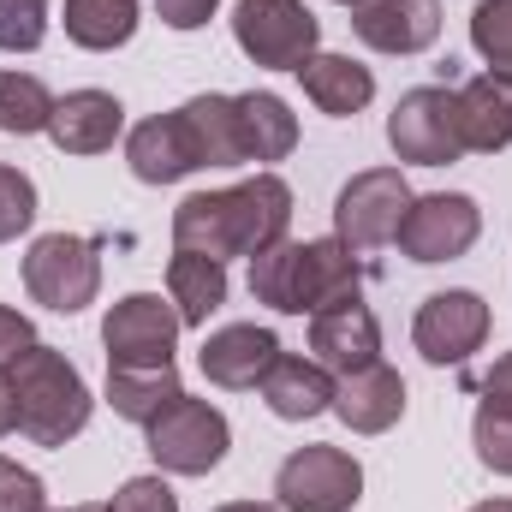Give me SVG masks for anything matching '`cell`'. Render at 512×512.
Returning <instances> with one entry per match:
<instances>
[{
  "mask_svg": "<svg viewBox=\"0 0 512 512\" xmlns=\"http://www.w3.org/2000/svg\"><path fill=\"white\" fill-rule=\"evenodd\" d=\"M30 221H36V185H30V173L0 167V245H12L18 233H30Z\"/></svg>",
  "mask_w": 512,
  "mask_h": 512,
  "instance_id": "cell-31",
  "label": "cell"
},
{
  "mask_svg": "<svg viewBox=\"0 0 512 512\" xmlns=\"http://www.w3.org/2000/svg\"><path fill=\"white\" fill-rule=\"evenodd\" d=\"M292 227V185L280 173H256L227 191H197L173 209V245L197 256H256Z\"/></svg>",
  "mask_w": 512,
  "mask_h": 512,
  "instance_id": "cell-1",
  "label": "cell"
},
{
  "mask_svg": "<svg viewBox=\"0 0 512 512\" xmlns=\"http://www.w3.org/2000/svg\"><path fill=\"white\" fill-rule=\"evenodd\" d=\"M239 102V137H245V161H286L298 149V114L274 96V90H245Z\"/></svg>",
  "mask_w": 512,
  "mask_h": 512,
  "instance_id": "cell-23",
  "label": "cell"
},
{
  "mask_svg": "<svg viewBox=\"0 0 512 512\" xmlns=\"http://www.w3.org/2000/svg\"><path fill=\"white\" fill-rule=\"evenodd\" d=\"M233 42L268 72H298L316 54L322 24H316V12L304 0H239Z\"/></svg>",
  "mask_w": 512,
  "mask_h": 512,
  "instance_id": "cell-8",
  "label": "cell"
},
{
  "mask_svg": "<svg viewBox=\"0 0 512 512\" xmlns=\"http://www.w3.org/2000/svg\"><path fill=\"white\" fill-rule=\"evenodd\" d=\"M364 286V268L340 239H274L251 256V298L280 316H316L334 304H352Z\"/></svg>",
  "mask_w": 512,
  "mask_h": 512,
  "instance_id": "cell-2",
  "label": "cell"
},
{
  "mask_svg": "<svg viewBox=\"0 0 512 512\" xmlns=\"http://www.w3.org/2000/svg\"><path fill=\"white\" fill-rule=\"evenodd\" d=\"M24 292L54 310V316H78L96 304L102 292V251L96 239H78V233H42L30 251H24Z\"/></svg>",
  "mask_w": 512,
  "mask_h": 512,
  "instance_id": "cell-4",
  "label": "cell"
},
{
  "mask_svg": "<svg viewBox=\"0 0 512 512\" xmlns=\"http://www.w3.org/2000/svg\"><path fill=\"white\" fill-rule=\"evenodd\" d=\"M471 48L489 60L495 78L512 84V0H477L471 6Z\"/></svg>",
  "mask_w": 512,
  "mask_h": 512,
  "instance_id": "cell-28",
  "label": "cell"
},
{
  "mask_svg": "<svg viewBox=\"0 0 512 512\" xmlns=\"http://www.w3.org/2000/svg\"><path fill=\"white\" fill-rule=\"evenodd\" d=\"M387 143L399 161L411 167H447L465 155L459 143V108H453V90L447 84H417L399 96V108L387 114Z\"/></svg>",
  "mask_w": 512,
  "mask_h": 512,
  "instance_id": "cell-10",
  "label": "cell"
},
{
  "mask_svg": "<svg viewBox=\"0 0 512 512\" xmlns=\"http://www.w3.org/2000/svg\"><path fill=\"white\" fill-rule=\"evenodd\" d=\"M66 512H108V507H66Z\"/></svg>",
  "mask_w": 512,
  "mask_h": 512,
  "instance_id": "cell-40",
  "label": "cell"
},
{
  "mask_svg": "<svg viewBox=\"0 0 512 512\" xmlns=\"http://www.w3.org/2000/svg\"><path fill=\"white\" fill-rule=\"evenodd\" d=\"M274 358H280V340H274L268 328H256V322H227V328H215V334L203 340L197 370L215 387H227V393H245V387H262V376L274 370Z\"/></svg>",
  "mask_w": 512,
  "mask_h": 512,
  "instance_id": "cell-14",
  "label": "cell"
},
{
  "mask_svg": "<svg viewBox=\"0 0 512 512\" xmlns=\"http://www.w3.org/2000/svg\"><path fill=\"white\" fill-rule=\"evenodd\" d=\"M126 161L143 185H173V179H185V173L203 167V161H197V143H191V126H185L179 108H173V114H155V120H143V126H131Z\"/></svg>",
  "mask_w": 512,
  "mask_h": 512,
  "instance_id": "cell-17",
  "label": "cell"
},
{
  "mask_svg": "<svg viewBox=\"0 0 512 512\" xmlns=\"http://www.w3.org/2000/svg\"><path fill=\"white\" fill-rule=\"evenodd\" d=\"M54 120V96L30 72H0V131L6 137H36Z\"/></svg>",
  "mask_w": 512,
  "mask_h": 512,
  "instance_id": "cell-27",
  "label": "cell"
},
{
  "mask_svg": "<svg viewBox=\"0 0 512 512\" xmlns=\"http://www.w3.org/2000/svg\"><path fill=\"white\" fill-rule=\"evenodd\" d=\"M120 131H126V108L108 90H72L54 102V120H48V137L60 155H102L114 149Z\"/></svg>",
  "mask_w": 512,
  "mask_h": 512,
  "instance_id": "cell-16",
  "label": "cell"
},
{
  "mask_svg": "<svg viewBox=\"0 0 512 512\" xmlns=\"http://www.w3.org/2000/svg\"><path fill=\"white\" fill-rule=\"evenodd\" d=\"M48 36V0H0V54H30Z\"/></svg>",
  "mask_w": 512,
  "mask_h": 512,
  "instance_id": "cell-30",
  "label": "cell"
},
{
  "mask_svg": "<svg viewBox=\"0 0 512 512\" xmlns=\"http://www.w3.org/2000/svg\"><path fill=\"white\" fill-rule=\"evenodd\" d=\"M179 310L161 292H131L108 310L102 322V346H108V370H167L173 364V340H179Z\"/></svg>",
  "mask_w": 512,
  "mask_h": 512,
  "instance_id": "cell-9",
  "label": "cell"
},
{
  "mask_svg": "<svg viewBox=\"0 0 512 512\" xmlns=\"http://www.w3.org/2000/svg\"><path fill=\"white\" fill-rule=\"evenodd\" d=\"M310 358L334 376H358L370 364H382V322L364 298L352 304H334V310H316L310 316Z\"/></svg>",
  "mask_w": 512,
  "mask_h": 512,
  "instance_id": "cell-13",
  "label": "cell"
},
{
  "mask_svg": "<svg viewBox=\"0 0 512 512\" xmlns=\"http://www.w3.org/2000/svg\"><path fill=\"white\" fill-rule=\"evenodd\" d=\"M262 399L280 423H304V417H322L334 411V370H322L316 358H292L280 352L274 370L262 376Z\"/></svg>",
  "mask_w": 512,
  "mask_h": 512,
  "instance_id": "cell-20",
  "label": "cell"
},
{
  "mask_svg": "<svg viewBox=\"0 0 512 512\" xmlns=\"http://www.w3.org/2000/svg\"><path fill=\"white\" fill-rule=\"evenodd\" d=\"M12 429H18V411H12V376L0 370V441H6Z\"/></svg>",
  "mask_w": 512,
  "mask_h": 512,
  "instance_id": "cell-37",
  "label": "cell"
},
{
  "mask_svg": "<svg viewBox=\"0 0 512 512\" xmlns=\"http://www.w3.org/2000/svg\"><path fill=\"white\" fill-rule=\"evenodd\" d=\"M334 417L352 429V435H387L399 417H405V382L399 370L370 364L358 376H340L334 382Z\"/></svg>",
  "mask_w": 512,
  "mask_h": 512,
  "instance_id": "cell-18",
  "label": "cell"
},
{
  "mask_svg": "<svg viewBox=\"0 0 512 512\" xmlns=\"http://www.w3.org/2000/svg\"><path fill=\"white\" fill-rule=\"evenodd\" d=\"M471 441H477V459L495 477H512V399H489L483 393L477 423H471Z\"/></svg>",
  "mask_w": 512,
  "mask_h": 512,
  "instance_id": "cell-29",
  "label": "cell"
},
{
  "mask_svg": "<svg viewBox=\"0 0 512 512\" xmlns=\"http://www.w3.org/2000/svg\"><path fill=\"white\" fill-rule=\"evenodd\" d=\"M471 512H512V501H483V507H471Z\"/></svg>",
  "mask_w": 512,
  "mask_h": 512,
  "instance_id": "cell-39",
  "label": "cell"
},
{
  "mask_svg": "<svg viewBox=\"0 0 512 512\" xmlns=\"http://www.w3.org/2000/svg\"><path fill=\"white\" fill-rule=\"evenodd\" d=\"M143 435H149V459L173 477H209L233 447L227 417L209 399H191V393H179L155 423H143Z\"/></svg>",
  "mask_w": 512,
  "mask_h": 512,
  "instance_id": "cell-5",
  "label": "cell"
},
{
  "mask_svg": "<svg viewBox=\"0 0 512 512\" xmlns=\"http://www.w3.org/2000/svg\"><path fill=\"white\" fill-rule=\"evenodd\" d=\"M108 512H179V495L161 477H131V483H120V495L108 501Z\"/></svg>",
  "mask_w": 512,
  "mask_h": 512,
  "instance_id": "cell-33",
  "label": "cell"
},
{
  "mask_svg": "<svg viewBox=\"0 0 512 512\" xmlns=\"http://www.w3.org/2000/svg\"><path fill=\"white\" fill-rule=\"evenodd\" d=\"M36 346V328H30V316H18L12 304H0V370H12L24 352Z\"/></svg>",
  "mask_w": 512,
  "mask_h": 512,
  "instance_id": "cell-34",
  "label": "cell"
},
{
  "mask_svg": "<svg viewBox=\"0 0 512 512\" xmlns=\"http://www.w3.org/2000/svg\"><path fill=\"white\" fill-rule=\"evenodd\" d=\"M274 507L280 512H352L364 501V465L346 447H298L274 471Z\"/></svg>",
  "mask_w": 512,
  "mask_h": 512,
  "instance_id": "cell-6",
  "label": "cell"
},
{
  "mask_svg": "<svg viewBox=\"0 0 512 512\" xmlns=\"http://www.w3.org/2000/svg\"><path fill=\"white\" fill-rule=\"evenodd\" d=\"M215 6L221 0H155V12H161L167 30H203L215 18Z\"/></svg>",
  "mask_w": 512,
  "mask_h": 512,
  "instance_id": "cell-35",
  "label": "cell"
},
{
  "mask_svg": "<svg viewBox=\"0 0 512 512\" xmlns=\"http://www.w3.org/2000/svg\"><path fill=\"white\" fill-rule=\"evenodd\" d=\"M453 108H459V143L477 149V155H495L512 143V84L483 72L471 84L453 90Z\"/></svg>",
  "mask_w": 512,
  "mask_h": 512,
  "instance_id": "cell-21",
  "label": "cell"
},
{
  "mask_svg": "<svg viewBox=\"0 0 512 512\" xmlns=\"http://www.w3.org/2000/svg\"><path fill=\"white\" fill-rule=\"evenodd\" d=\"M352 30L376 54H423L441 36V0H364L352 6Z\"/></svg>",
  "mask_w": 512,
  "mask_h": 512,
  "instance_id": "cell-15",
  "label": "cell"
},
{
  "mask_svg": "<svg viewBox=\"0 0 512 512\" xmlns=\"http://www.w3.org/2000/svg\"><path fill=\"white\" fill-rule=\"evenodd\" d=\"M483 393H489V399H512V352L489 370V376H483Z\"/></svg>",
  "mask_w": 512,
  "mask_h": 512,
  "instance_id": "cell-36",
  "label": "cell"
},
{
  "mask_svg": "<svg viewBox=\"0 0 512 512\" xmlns=\"http://www.w3.org/2000/svg\"><path fill=\"white\" fill-rule=\"evenodd\" d=\"M66 36L90 54L126 48L137 36V0H66Z\"/></svg>",
  "mask_w": 512,
  "mask_h": 512,
  "instance_id": "cell-25",
  "label": "cell"
},
{
  "mask_svg": "<svg viewBox=\"0 0 512 512\" xmlns=\"http://www.w3.org/2000/svg\"><path fill=\"white\" fill-rule=\"evenodd\" d=\"M411 209V185L399 167H364L334 197V239L352 251H382L399 239V221Z\"/></svg>",
  "mask_w": 512,
  "mask_h": 512,
  "instance_id": "cell-7",
  "label": "cell"
},
{
  "mask_svg": "<svg viewBox=\"0 0 512 512\" xmlns=\"http://www.w3.org/2000/svg\"><path fill=\"white\" fill-rule=\"evenodd\" d=\"M179 370H108V405L126 417V423H155L173 399H179Z\"/></svg>",
  "mask_w": 512,
  "mask_h": 512,
  "instance_id": "cell-26",
  "label": "cell"
},
{
  "mask_svg": "<svg viewBox=\"0 0 512 512\" xmlns=\"http://www.w3.org/2000/svg\"><path fill=\"white\" fill-rule=\"evenodd\" d=\"M215 512H280L274 501H227V507H215Z\"/></svg>",
  "mask_w": 512,
  "mask_h": 512,
  "instance_id": "cell-38",
  "label": "cell"
},
{
  "mask_svg": "<svg viewBox=\"0 0 512 512\" xmlns=\"http://www.w3.org/2000/svg\"><path fill=\"white\" fill-rule=\"evenodd\" d=\"M483 340H489V304L477 292H429L417 304L411 346L423 352V364H435V370L465 364Z\"/></svg>",
  "mask_w": 512,
  "mask_h": 512,
  "instance_id": "cell-12",
  "label": "cell"
},
{
  "mask_svg": "<svg viewBox=\"0 0 512 512\" xmlns=\"http://www.w3.org/2000/svg\"><path fill=\"white\" fill-rule=\"evenodd\" d=\"M298 84H304V96H310L322 114H334V120H352V114H364V108L376 102V72L358 66L352 54H310V60L298 66Z\"/></svg>",
  "mask_w": 512,
  "mask_h": 512,
  "instance_id": "cell-19",
  "label": "cell"
},
{
  "mask_svg": "<svg viewBox=\"0 0 512 512\" xmlns=\"http://www.w3.org/2000/svg\"><path fill=\"white\" fill-rule=\"evenodd\" d=\"M340 6H364V0H340Z\"/></svg>",
  "mask_w": 512,
  "mask_h": 512,
  "instance_id": "cell-41",
  "label": "cell"
},
{
  "mask_svg": "<svg viewBox=\"0 0 512 512\" xmlns=\"http://www.w3.org/2000/svg\"><path fill=\"white\" fill-rule=\"evenodd\" d=\"M12 411H18V435H30L36 447H66L72 435H84L96 399L78 376V364L54 346H30L12 370Z\"/></svg>",
  "mask_w": 512,
  "mask_h": 512,
  "instance_id": "cell-3",
  "label": "cell"
},
{
  "mask_svg": "<svg viewBox=\"0 0 512 512\" xmlns=\"http://www.w3.org/2000/svg\"><path fill=\"white\" fill-rule=\"evenodd\" d=\"M179 114L191 126L203 167H245V137H239V102L233 96H191Z\"/></svg>",
  "mask_w": 512,
  "mask_h": 512,
  "instance_id": "cell-24",
  "label": "cell"
},
{
  "mask_svg": "<svg viewBox=\"0 0 512 512\" xmlns=\"http://www.w3.org/2000/svg\"><path fill=\"white\" fill-rule=\"evenodd\" d=\"M167 298H173L185 328H209V316L227 304V262L197 256V251H173V262H167Z\"/></svg>",
  "mask_w": 512,
  "mask_h": 512,
  "instance_id": "cell-22",
  "label": "cell"
},
{
  "mask_svg": "<svg viewBox=\"0 0 512 512\" xmlns=\"http://www.w3.org/2000/svg\"><path fill=\"white\" fill-rule=\"evenodd\" d=\"M477 233H483L477 197H465V191H429V197H411L393 245L411 262H453V256H465L477 245Z\"/></svg>",
  "mask_w": 512,
  "mask_h": 512,
  "instance_id": "cell-11",
  "label": "cell"
},
{
  "mask_svg": "<svg viewBox=\"0 0 512 512\" xmlns=\"http://www.w3.org/2000/svg\"><path fill=\"white\" fill-rule=\"evenodd\" d=\"M0 512H48V489L36 471H24L18 459L0 453Z\"/></svg>",
  "mask_w": 512,
  "mask_h": 512,
  "instance_id": "cell-32",
  "label": "cell"
}]
</instances>
